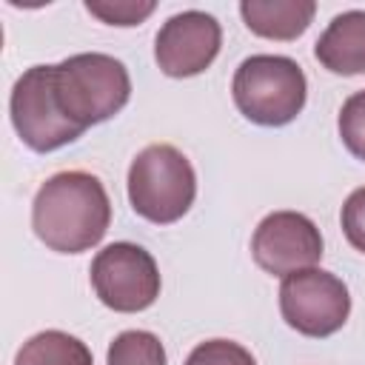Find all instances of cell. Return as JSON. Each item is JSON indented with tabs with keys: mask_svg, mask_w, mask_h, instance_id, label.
<instances>
[{
	"mask_svg": "<svg viewBox=\"0 0 365 365\" xmlns=\"http://www.w3.org/2000/svg\"><path fill=\"white\" fill-rule=\"evenodd\" d=\"M111 222V200L100 177L88 171L51 174L34 194L31 228L37 240L57 254H83L94 248Z\"/></svg>",
	"mask_w": 365,
	"mask_h": 365,
	"instance_id": "1",
	"label": "cell"
},
{
	"mask_svg": "<svg viewBox=\"0 0 365 365\" xmlns=\"http://www.w3.org/2000/svg\"><path fill=\"white\" fill-rule=\"evenodd\" d=\"M57 100L80 128L120 114L131 97V77L123 60L103 51L71 54L54 66Z\"/></svg>",
	"mask_w": 365,
	"mask_h": 365,
	"instance_id": "2",
	"label": "cell"
},
{
	"mask_svg": "<svg viewBox=\"0 0 365 365\" xmlns=\"http://www.w3.org/2000/svg\"><path fill=\"white\" fill-rule=\"evenodd\" d=\"M237 111L257 125H288L305 108L308 80L297 60L282 54L245 57L231 80Z\"/></svg>",
	"mask_w": 365,
	"mask_h": 365,
	"instance_id": "3",
	"label": "cell"
},
{
	"mask_svg": "<svg viewBox=\"0 0 365 365\" xmlns=\"http://www.w3.org/2000/svg\"><path fill=\"white\" fill-rule=\"evenodd\" d=\"M197 197V174L191 160L171 143L145 145L128 165V202L157 225L177 222Z\"/></svg>",
	"mask_w": 365,
	"mask_h": 365,
	"instance_id": "4",
	"label": "cell"
},
{
	"mask_svg": "<svg viewBox=\"0 0 365 365\" xmlns=\"http://www.w3.org/2000/svg\"><path fill=\"white\" fill-rule=\"evenodd\" d=\"M9 111H11V125L17 137L31 151H40V154L57 151L74 143L77 137H83L86 131L68 120V114L57 100L54 66L26 68L11 86Z\"/></svg>",
	"mask_w": 365,
	"mask_h": 365,
	"instance_id": "5",
	"label": "cell"
},
{
	"mask_svg": "<svg viewBox=\"0 0 365 365\" xmlns=\"http://www.w3.org/2000/svg\"><path fill=\"white\" fill-rule=\"evenodd\" d=\"M279 314L302 336H331L351 314L348 285L325 268H302L282 277L279 285Z\"/></svg>",
	"mask_w": 365,
	"mask_h": 365,
	"instance_id": "6",
	"label": "cell"
},
{
	"mask_svg": "<svg viewBox=\"0 0 365 365\" xmlns=\"http://www.w3.org/2000/svg\"><path fill=\"white\" fill-rule=\"evenodd\" d=\"M97 299L117 314H137L160 297V268L137 242H111L91 259L88 268Z\"/></svg>",
	"mask_w": 365,
	"mask_h": 365,
	"instance_id": "7",
	"label": "cell"
},
{
	"mask_svg": "<svg viewBox=\"0 0 365 365\" xmlns=\"http://www.w3.org/2000/svg\"><path fill=\"white\" fill-rule=\"evenodd\" d=\"M251 257L265 274L288 277L322 259V234L317 222L299 211H271L254 228Z\"/></svg>",
	"mask_w": 365,
	"mask_h": 365,
	"instance_id": "8",
	"label": "cell"
},
{
	"mask_svg": "<svg viewBox=\"0 0 365 365\" xmlns=\"http://www.w3.org/2000/svg\"><path fill=\"white\" fill-rule=\"evenodd\" d=\"M222 29L214 14L188 9L171 14L154 37V60L165 77H197L220 54Z\"/></svg>",
	"mask_w": 365,
	"mask_h": 365,
	"instance_id": "9",
	"label": "cell"
},
{
	"mask_svg": "<svg viewBox=\"0 0 365 365\" xmlns=\"http://www.w3.org/2000/svg\"><path fill=\"white\" fill-rule=\"evenodd\" d=\"M314 57L331 74H365V9L336 14L314 43Z\"/></svg>",
	"mask_w": 365,
	"mask_h": 365,
	"instance_id": "10",
	"label": "cell"
},
{
	"mask_svg": "<svg viewBox=\"0 0 365 365\" xmlns=\"http://www.w3.org/2000/svg\"><path fill=\"white\" fill-rule=\"evenodd\" d=\"M242 23L265 40H297L317 14L314 0H242Z\"/></svg>",
	"mask_w": 365,
	"mask_h": 365,
	"instance_id": "11",
	"label": "cell"
},
{
	"mask_svg": "<svg viewBox=\"0 0 365 365\" xmlns=\"http://www.w3.org/2000/svg\"><path fill=\"white\" fill-rule=\"evenodd\" d=\"M14 365H94L88 345L66 331H40L14 354Z\"/></svg>",
	"mask_w": 365,
	"mask_h": 365,
	"instance_id": "12",
	"label": "cell"
},
{
	"mask_svg": "<svg viewBox=\"0 0 365 365\" xmlns=\"http://www.w3.org/2000/svg\"><path fill=\"white\" fill-rule=\"evenodd\" d=\"M106 365H165V348L151 331H123L108 342Z\"/></svg>",
	"mask_w": 365,
	"mask_h": 365,
	"instance_id": "13",
	"label": "cell"
},
{
	"mask_svg": "<svg viewBox=\"0 0 365 365\" xmlns=\"http://www.w3.org/2000/svg\"><path fill=\"white\" fill-rule=\"evenodd\" d=\"M336 128H339L342 145L356 160H365V88L362 91H354L342 103L339 117H336Z\"/></svg>",
	"mask_w": 365,
	"mask_h": 365,
	"instance_id": "14",
	"label": "cell"
},
{
	"mask_svg": "<svg viewBox=\"0 0 365 365\" xmlns=\"http://www.w3.org/2000/svg\"><path fill=\"white\" fill-rule=\"evenodd\" d=\"M185 365H257V359L234 339H205L188 354Z\"/></svg>",
	"mask_w": 365,
	"mask_h": 365,
	"instance_id": "15",
	"label": "cell"
},
{
	"mask_svg": "<svg viewBox=\"0 0 365 365\" xmlns=\"http://www.w3.org/2000/svg\"><path fill=\"white\" fill-rule=\"evenodd\" d=\"M154 9V3H86V11L108 26H140Z\"/></svg>",
	"mask_w": 365,
	"mask_h": 365,
	"instance_id": "16",
	"label": "cell"
},
{
	"mask_svg": "<svg viewBox=\"0 0 365 365\" xmlns=\"http://www.w3.org/2000/svg\"><path fill=\"white\" fill-rule=\"evenodd\" d=\"M339 222H342L345 240L359 254H365V185H359L348 194V200L342 202V211H339Z\"/></svg>",
	"mask_w": 365,
	"mask_h": 365,
	"instance_id": "17",
	"label": "cell"
}]
</instances>
